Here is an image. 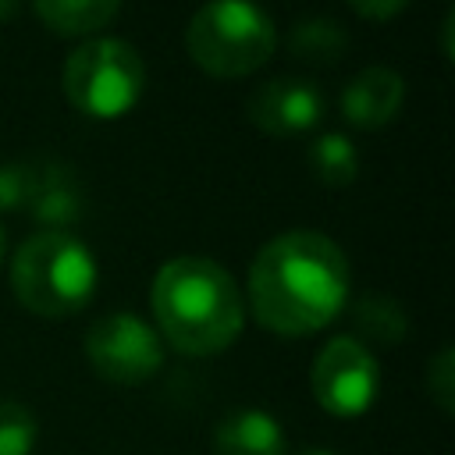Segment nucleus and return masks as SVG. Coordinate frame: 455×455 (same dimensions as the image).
Masks as SVG:
<instances>
[{
	"label": "nucleus",
	"instance_id": "obj_12",
	"mask_svg": "<svg viewBox=\"0 0 455 455\" xmlns=\"http://www.w3.org/2000/svg\"><path fill=\"white\" fill-rule=\"evenodd\" d=\"M43 25L57 36H89L114 21L121 0H32Z\"/></svg>",
	"mask_w": 455,
	"mask_h": 455
},
{
	"label": "nucleus",
	"instance_id": "obj_6",
	"mask_svg": "<svg viewBox=\"0 0 455 455\" xmlns=\"http://www.w3.org/2000/svg\"><path fill=\"white\" fill-rule=\"evenodd\" d=\"M85 355L103 380L135 387L164 366V338L135 313H110L89 327Z\"/></svg>",
	"mask_w": 455,
	"mask_h": 455
},
{
	"label": "nucleus",
	"instance_id": "obj_5",
	"mask_svg": "<svg viewBox=\"0 0 455 455\" xmlns=\"http://www.w3.org/2000/svg\"><path fill=\"white\" fill-rule=\"evenodd\" d=\"M146 89V64L139 50L114 36H96L75 46L64 60L68 100L100 121L128 114Z\"/></svg>",
	"mask_w": 455,
	"mask_h": 455
},
{
	"label": "nucleus",
	"instance_id": "obj_9",
	"mask_svg": "<svg viewBox=\"0 0 455 455\" xmlns=\"http://www.w3.org/2000/svg\"><path fill=\"white\" fill-rule=\"evenodd\" d=\"M405 100V78L391 68H363L341 92V114L355 128H380L387 124Z\"/></svg>",
	"mask_w": 455,
	"mask_h": 455
},
{
	"label": "nucleus",
	"instance_id": "obj_19",
	"mask_svg": "<svg viewBox=\"0 0 455 455\" xmlns=\"http://www.w3.org/2000/svg\"><path fill=\"white\" fill-rule=\"evenodd\" d=\"M363 18H377V21H384V18H391V14H398L409 0H348Z\"/></svg>",
	"mask_w": 455,
	"mask_h": 455
},
{
	"label": "nucleus",
	"instance_id": "obj_3",
	"mask_svg": "<svg viewBox=\"0 0 455 455\" xmlns=\"http://www.w3.org/2000/svg\"><path fill=\"white\" fill-rule=\"evenodd\" d=\"M11 288L36 316H71L85 309L96 291V259L71 231L43 228L18 245Z\"/></svg>",
	"mask_w": 455,
	"mask_h": 455
},
{
	"label": "nucleus",
	"instance_id": "obj_16",
	"mask_svg": "<svg viewBox=\"0 0 455 455\" xmlns=\"http://www.w3.org/2000/svg\"><path fill=\"white\" fill-rule=\"evenodd\" d=\"M39 437V423L28 405L0 402V455H32Z\"/></svg>",
	"mask_w": 455,
	"mask_h": 455
},
{
	"label": "nucleus",
	"instance_id": "obj_11",
	"mask_svg": "<svg viewBox=\"0 0 455 455\" xmlns=\"http://www.w3.org/2000/svg\"><path fill=\"white\" fill-rule=\"evenodd\" d=\"M213 455H284V430L263 409H235L213 430Z\"/></svg>",
	"mask_w": 455,
	"mask_h": 455
},
{
	"label": "nucleus",
	"instance_id": "obj_17",
	"mask_svg": "<svg viewBox=\"0 0 455 455\" xmlns=\"http://www.w3.org/2000/svg\"><path fill=\"white\" fill-rule=\"evenodd\" d=\"M427 395L441 412L455 409V352L441 348L427 366Z\"/></svg>",
	"mask_w": 455,
	"mask_h": 455
},
{
	"label": "nucleus",
	"instance_id": "obj_1",
	"mask_svg": "<svg viewBox=\"0 0 455 455\" xmlns=\"http://www.w3.org/2000/svg\"><path fill=\"white\" fill-rule=\"evenodd\" d=\"M345 299L348 259L320 231H284L249 267V306L274 334H313L341 313Z\"/></svg>",
	"mask_w": 455,
	"mask_h": 455
},
{
	"label": "nucleus",
	"instance_id": "obj_8",
	"mask_svg": "<svg viewBox=\"0 0 455 455\" xmlns=\"http://www.w3.org/2000/svg\"><path fill=\"white\" fill-rule=\"evenodd\" d=\"M249 121L267 135H302L323 117V96L309 78H270L263 82L249 103Z\"/></svg>",
	"mask_w": 455,
	"mask_h": 455
},
{
	"label": "nucleus",
	"instance_id": "obj_18",
	"mask_svg": "<svg viewBox=\"0 0 455 455\" xmlns=\"http://www.w3.org/2000/svg\"><path fill=\"white\" fill-rule=\"evenodd\" d=\"M32 199V164H0V210H28Z\"/></svg>",
	"mask_w": 455,
	"mask_h": 455
},
{
	"label": "nucleus",
	"instance_id": "obj_21",
	"mask_svg": "<svg viewBox=\"0 0 455 455\" xmlns=\"http://www.w3.org/2000/svg\"><path fill=\"white\" fill-rule=\"evenodd\" d=\"M299 455H331L327 448H306V451H299Z\"/></svg>",
	"mask_w": 455,
	"mask_h": 455
},
{
	"label": "nucleus",
	"instance_id": "obj_20",
	"mask_svg": "<svg viewBox=\"0 0 455 455\" xmlns=\"http://www.w3.org/2000/svg\"><path fill=\"white\" fill-rule=\"evenodd\" d=\"M18 4H21V0H0V21H11L14 11H18Z\"/></svg>",
	"mask_w": 455,
	"mask_h": 455
},
{
	"label": "nucleus",
	"instance_id": "obj_15",
	"mask_svg": "<svg viewBox=\"0 0 455 455\" xmlns=\"http://www.w3.org/2000/svg\"><path fill=\"white\" fill-rule=\"evenodd\" d=\"M355 327L366 334V338H373V341H380V345H395V341H402L405 338V331H409V316H405V309L395 302V299H387V295H363L359 302H355Z\"/></svg>",
	"mask_w": 455,
	"mask_h": 455
},
{
	"label": "nucleus",
	"instance_id": "obj_14",
	"mask_svg": "<svg viewBox=\"0 0 455 455\" xmlns=\"http://www.w3.org/2000/svg\"><path fill=\"white\" fill-rule=\"evenodd\" d=\"M309 167L313 174L323 181V185H352L355 174H359V153L352 146V139L338 135V132H327L320 135L313 146H309Z\"/></svg>",
	"mask_w": 455,
	"mask_h": 455
},
{
	"label": "nucleus",
	"instance_id": "obj_7",
	"mask_svg": "<svg viewBox=\"0 0 455 455\" xmlns=\"http://www.w3.org/2000/svg\"><path fill=\"white\" fill-rule=\"evenodd\" d=\"M377 384H380L377 359L352 334L331 338L309 370L313 398L320 402L323 412L341 416V419L363 416L377 398Z\"/></svg>",
	"mask_w": 455,
	"mask_h": 455
},
{
	"label": "nucleus",
	"instance_id": "obj_2",
	"mask_svg": "<svg viewBox=\"0 0 455 455\" xmlns=\"http://www.w3.org/2000/svg\"><path fill=\"white\" fill-rule=\"evenodd\" d=\"M153 316L181 355H213L228 348L245 323V302L235 277L210 256H178L164 263L149 288Z\"/></svg>",
	"mask_w": 455,
	"mask_h": 455
},
{
	"label": "nucleus",
	"instance_id": "obj_4",
	"mask_svg": "<svg viewBox=\"0 0 455 455\" xmlns=\"http://www.w3.org/2000/svg\"><path fill=\"white\" fill-rule=\"evenodd\" d=\"M185 46L203 71L217 78H238L270 60L277 28L252 0H206L188 18Z\"/></svg>",
	"mask_w": 455,
	"mask_h": 455
},
{
	"label": "nucleus",
	"instance_id": "obj_10",
	"mask_svg": "<svg viewBox=\"0 0 455 455\" xmlns=\"http://www.w3.org/2000/svg\"><path fill=\"white\" fill-rule=\"evenodd\" d=\"M82 178L75 174V167L60 164V160H46V164H32V199L28 210L39 224L64 231L68 224H75L82 217Z\"/></svg>",
	"mask_w": 455,
	"mask_h": 455
},
{
	"label": "nucleus",
	"instance_id": "obj_13",
	"mask_svg": "<svg viewBox=\"0 0 455 455\" xmlns=\"http://www.w3.org/2000/svg\"><path fill=\"white\" fill-rule=\"evenodd\" d=\"M288 50L306 64H334L348 50V32L334 18H302L288 32Z\"/></svg>",
	"mask_w": 455,
	"mask_h": 455
},
{
	"label": "nucleus",
	"instance_id": "obj_22",
	"mask_svg": "<svg viewBox=\"0 0 455 455\" xmlns=\"http://www.w3.org/2000/svg\"><path fill=\"white\" fill-rule=\"evenodd\" d=\"M0 256H4V228H0Z\"/></svg>",
	"mask_w": 455,
	"mask_h": 455
}]
</instances>
